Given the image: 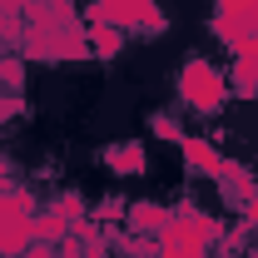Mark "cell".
I'll return each mask as SVG.
<instances>
[{"label":"cell","instance_id":"10","mask_svg":"<svg viewBox=\"0 0 258 258\" xmlns=\"http://www.w3.org/2000/svg\"><path fill=\"white\" fill-rule=\"evenodd\" d=\"M85 30H90V50L99 60H114L124 50V30H114V25H85Z\"/></svg>","mask_w":258,"mask_h":258},{"label":"cell","instance_id":"14","mask_svg":"<svg viewBox=\"0 0 258 258\" xmlns=\"http://www.w3.org/2000/svg\"><path fill=\"white\" fill-rule=\"evenodd\" d=\"M214 258H243V253H214Z\"/></svg>","mask_w":258,"mask_h":258},{"label":"cell","instance_id":"3","mask_svg":"<svg viewBox=\"0 0 258 258\" xmlns=\"http://www.w3.org/2000/svg\"><path fill=\"white\" fill-rule=\"evenodd\" d=\"M35 214H40V199L25 184L0 189V258H20L35 243Z\"/></svg>","mask_w":258,"mask_h":258},{"label":"cell","instance_id":"1","mask_svg":"<svg viewBox=\"0 0 258 258\" xmlns=\"http://www.w3.org/2000/svg\"><path fill=\"white\" fill-rule=\"evenodd\" d=\"M174 95H179V104H184L189 114H199V119H214L228 99H233L228 95V75L214 60H204V55H189V60L179 64Z\"/></svg>","mask_w":258,"mask_h":258},{"label":"cell","instance_id":"13","mask_svg":"<svg viewBox=\"0 0 258 258\" xmlns=\"http://www.w3.org/2000/svg\"><path fill=\"white\" fill-rule=\"evenodd\" d=\"M149 129H154V139L184 144V124H179V114H169V109H154V114H149Z\"/></svg>","mask_w":258,"mask_h":258},{"label":"cell","instance_id":"4","mask_svg":"<svg viewBox=\"0 0 258 258\" xmlns=\"http://www.w3.org/2000/svg\"><path fill=\"white\" fill-rule=\"evenodd\" d=\"M209 35L219 45H228V50L253 40L258 35V0H219V10L209 15Z\"/></svg>","mask_w":258,"mask_h":258},{"label":"cell","instance_id":"12","mask_svg":"<svg viewBox=\"0 0 258 258\" xmlns=\"http://www.w3.org/2000/svg\"><path fill=\"white\" fill-rule=\"evenodd\" d=\"M50 209H55V214H60L70 228H75V224H85V194H80V189H64L60 199L50 204Z\"/></svg>","mask_w":258,"mask_h":258},{"label":"cell","instance_id":"9","mask_svg":"<svg viewBox=\"0 0 258 258\" xmlns=\"http://www.w3.org/2000/svg\"><path fill=\"white\" fill-rule=\"evenodd\" d=\"M214 184H219V194H224V204H228V209H243V204H248V199L258 194V179L248 174V169H243V164H228V169L219 174V179H214Z\"/></svg>","mask_w":258,"mask_h":258},{"label":"cell","instance_id":"5","mask_svg":"<svg viewBox=\"0 0 258 258\" xmlns=\"http://www.w3.org/2000/svg\"><path fill=\"white\" fill-rule=\"evenodd\" d=\"M228 95L258 99V35L233 50V64H228Z\"/></svg>","mask_w":258,"mask_h":258},{"label":"cell","instance_id":"6","mask_svg":"<svg viewBox=\"0 0 258 258\" xmlns=\"http://www.w3.org/2000/svg\"><path fill=\"white\" fill-rule=\"evenodd\" d=\"M179 149H184L189 174H199V179H219V174L228 169V159L209 144V139H204V134H184V144H179Z\"/></svg>","mask_w":258,"mask_h":258},{"label":"cell","instance_id":"7","mask_svg":"<svg viewBox=\"0 0 258 258\" xmlns=\"http://www.w3.org/2000/svg\"><path fill=\"white\" fill-rule=\"evenodd\" d=\"M99 159L109 164V174H119V179H134V174H144V169H149V154H144V144H139V139H119V144H109Z\"/></svg>","mask_w":258,"mask_h":258},{"label":"cell","instance_id":"2","mask_svg":"<svg viewBox=\"0 0 258 258\" xmlns=\"http://www.w3.org/2000/svg\"><path fill=\"white\" fill-rule=\"evenodd\" d=\"M85 25H114L124 35H164L169 30V10L159 0H90Z\"/></svg>","mask_w":258,"mask_h":258},{"label":"cell","instance_id":"11","mask_svg":"<svg viewBox=\"0 0 258 258\" xmlns=\"http://www.w3.org/2000/svg\"><path fill=\"white\" fill-rule=\"evenodd\" d=\"M25 55H0V85L10 90V95H20L25 90Z\"/></svg>","mask_w":258,"mask_h":258},{"label":"cell","instance_id":"8","mask_svg":"<svg viewBox=\"0 0 258 258\" xmlns=\"http://www.w3.org/2000/svg\"><path fill=\"white\" fill-rule=\"evenodd\" d=\"M174 214L164 209V204H154V199H139V204H129L124 209V224H129V233H144V238H159V228L169 224Z\"/></svg>","mask_w":258,"mask_h":258}]
</instances>
